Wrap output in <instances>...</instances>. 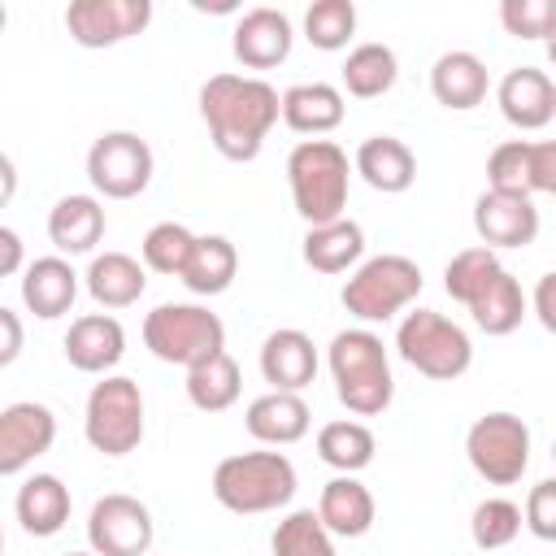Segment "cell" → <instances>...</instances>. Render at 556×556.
Listing matches in <instances>:
<instances>
[{
  "mask_svg": "<svg viewBox=\"0 0 556 556\" xmlns=\"http://www.w3.org/2000/svg\"><path fill=\"white\" fill-rule=\"evenodd\" d=\"M200 117L226 161H256L278 126V91L252 74H213L200 87Z\"/></svg>",
  "mask_w": 556,
  "mask_h": 556,
  "instance_id": "cell-1",
  "label": "cell"
},
{
  "mask_svg": "<svg viewBox=\"0 0 556 556\" xmlns=\"http://www.w3.org/2000/svg\"><path fill=\"white\" fill-rule=\"evenodd\" d=\"M326 365L334 378V395L352 417H378L391 408V400H395L391 356L374 330H365V326L339 330L326 348Z\"/></svg>",
  "mask_w": 556,
  "mask_h": 556,
  "instance_id": "cell-2",
  "label": "cell"
},
{
  "mask_svg": "<svg viewBox=\"0 0 556 556\" xmlns=\"http://www.w3.org/2000/svg\"><path fill=\"white\" fill-rule=\"evenodd\" d=\"M291 204L308 226H326L343 217L352 191V161L334 139H300L287 152Z\"/></svg>",
  "mask_w": 556,
  "mask_h": 556,
  "instance_id": "cell-3",
  "label": "cell"
},
{
  "mask_svg": "<svg viewBox=\"0 0 556 556\" xmlns=\"http://www.w3.org/2000/svg\"><path fill=\"white\" fill-rule=\"evenodd\" d=\"M295 486V465L282 452H235L213 469V500L239 517L287 508Z\"/></svg>",
  "mask_w": 556,
  "mask_h": 556,
  "instance_id": "cell-4",
  "label": "cell"
},
{
  "mask_svg": "<svg viewBox=\"0 0 556 556\" xmlns=\"http://www.w3.org/2000/svg\"><path fill=\"white\" fill-rule=\"evenodd\" d=\"M421 282H426V278H421V265H417V261H408V256H400V252H382V256H365V261L348 274L339 300H343V308H348L356 321L374 326V321L400 317V313L421 295Z\"/></svg>",
  "mask_w": 556,
  "mask_h": 556,
  "instance_id": "cell-5",
  "label": "cell"
},
{
  "mask_svg": "<svg viewBox=\"0 0 556 556\" xmlns=\"http://www.w3.org/2000/svg\"><path fill=\"white\" fill-rule=\"evenodd\" d=\"M395 352L434 382H456L473 365V339L465 334V326H456L434 308H413L400 317Z\"/></svg>",
  "mask_w": 556,
  "mask_h": 556,
  "instance_id": "cell-6",
  "label": "cell"
},
{
  "mask_svg": "<svg viewBox=\"0 0 556 556\" xmlns=\"http://www.w3.org/2000/svg\"><path fill=\"white\" fill-rule=\"evenodd\" d=\"M143 348L165 365H200L213 352H226V326L204 304H156L143 317Z\"/></svg>",
  "mask_w": 556,
  "mask_h": 556,
  "instance_id": "cell-7",
  "label": "cell"
},
{
  "mask_svg": "<svg viewBox=\"0 0 556 556\" xmlns=\"http://www.w3.org/2000/svg\"><path fill=\"white\" fill-rule=\"evenodd\" d=\"M83 434L100 456H130L143 443V391L126 374H104L83 408Z\"/></svg>",
  "mask_w": 556,
  "mask_h": 556,
  "instance_id": "cell-8",
  "label": "cell"
},
{
  "mask_svg": "<svg viewBox=\"0 0 556 556\" xmlns=\"http://www.w3.org/2000/svg\"><path fill=\"white\" fill-rule=\"evenodd\" d=\"M465 456L473 473L491 486H513L530 469V426L517 413H482L465 434Z\"/></svg>",
  "mask_w": 556,
  "mask_h": 556,
  "instance_id": "cell-9",
  "label": "cell"
},
{
  "mask_svg": "<svg viewBox=\"0 0 556 556\" xmlns=\"http://www.w3.org/2000/svg\"><path fill=\"white\" fill-rule=\"evenodd\" d=\"M156 156L135 130H104L87 148V178L104 200H135L148 191Z\"/></svg>",
  "mask_w": 556,
  "mask_h": 556,
  "instance_id": "cell-10",
  "label": "cell"
},
{
  "mask_svg": "<svg viewBox=\"0 0 556 556\" xmlns=\"http://www.w3.org/2000/svg\"><path fill=\"white\" fill-rule=\"evenodd\" d=\"M486 191L552 195L556 191V143L552 139H504L486 156Z\"/></svg>",
  "mask_w": 556,
  "mask_h": 556,
  "instance_id": "cell-11",
  "label": "cell"
},
{
  "mask_svg": "<svg viewBox=\"0 0 556 556\" xmlns=\"http://www.w3.org/2000/svg\"><path fill=\"white\" fill-rule=\"evenodd\" d=\"M156 539L152 513L135 495H100L87 513V543L96 556H143Z\"/></svg>",
  "mask_w": 556,
  "mask_h": 556,
  "instance_id": "cell-12",
  "label": "cell"
},
{
  "mask_svg": "<svg viewBox=\"0 0 556 556\" xmlns=\"http://www.w3.org/2000/svg\"><path fill=\"white\" fill-rule=\"evenodd\" d=\"M152 22V0H70L65 30L78 48H113L143 35Z\"/></svg>",
  "mask_w": 556,
  "mask_h": 556,
  "instance_id": "cell-13",
  "label": "cell"
},
{
  "mask_svg": "<svg viewBox=\"0 0 556 556\" xmlns=\"http://www.w3.org/2000/svg\"><path fill=\"white\" fill-rule=\"evenodd\" d=\"M56 443V417L39 400H17L0 408V478L30 469Z\"/></svg>",
  "mask_w": 556,
  "mask_h": 556,
  "instance_id": "cell-14",
  "label": "cell"
},
{
  "mask_svg": "<svg viewBox=\"0 0 556 556\" xmlns=\"http://www.w3.org/2000/svg\"><path fill=\"white\" fill-rule=\"evenodd\" d=\"M291 43H295V26L282 9H269V4H256L248 13H239L235 22V35H230V52L243 70H274L291 56Z\"/></svg>",
  "mask_w": 556,
  "mask_h": 556,
  "instance_id": "cell-15",
  "label": "cell"
},
{
  "mask_svg": "<svg viewBox=\"0 0 556 556\" xmlns=\"http://www.w3.org/2000/svg\"><path fill=\"white\" fill-rule=\"evenodd\" d=\"M473 230L482 248H530L539 239V208L530 195H508V191H482L473 200Z\"/></svg>",
  "mask_w": 556,
  "mask_h": 556,
  "instance_id": "cell-16",
  "label": "cell"
},
{
  "mask_svg": "<svg viewBox=\"0 0 556 556\" xmlns=\"http://www.w3.org/2000/svg\"><path fill=\"white\" fill-rule=\"evenodd\" d=\"M495 104H500V113H504L508 126H517V130H543L556 117V83L539 65H517V70H508L500 78Z\"/></svg>",
  "mask_w": 556,
  "mask_h": 556,
  "instance_id": "cell-17",
  "label": "cell"
},
{
  "mask_svg": "<svg viewBox=\"0 0 556 556\" xmlns=\"http://www.w3.org/2000/svg\"><path fill=\"white\" fill-rule=\"evenodd\" d=\"M61 348H65V361L78 374H100L104 378L126 356V330L113 313H83V317L70 321Z\"/></svg>",
  "mask_w": 556,
  "mask_h": 556,
  "instance_id": "cell-18",
  "label": "cell"
},
{
  "mask_svg": "<svg viewBox=\"0 0 556 556\" xmlns=\"http://www.w3.org/2000/svg\"><path fill=\"white\" fill-rule=\"evenodd\" d=\"M261 378L269 382V391H304L317 378V348L304 330L282 326L269 330L261 343Z\"/></svg>",
  "mask_w": 556,
  "mask_h": 556,
  "instance_id": "cell-19",
  "label": "cell"
},
{
  "mask_svg": "<svg viewBox=\"0 0 556 556\" xmlns=\"http://www.w3.org/2000/svg\"><path fill=\"white\" fill-rule=\"evenodd\" d=\"M491 91V74H486V61L469 48H452L443 52L434 65H430V96L452 109V113H469L486 100Z\"/></svg>",
  "mask_w": 556,
  "mask_h": 556,
  "instance_id": "cell-20",
  "label": "cell"
},
{
  "mask_svg": "<svg viewBox=\"0 0 556 556\" xmlns=\"http://www.w3.org/2000/svg\"><path fill=\"white\" fill-rule=\"evenodd\" d=\"M243 426H248V434H252L256 443H265V447H287V443H300V439L308 434L313 413H308L304 395H295V391H265V395H256V400L248 404Z\"/></svg>",
  "mask_w": 556,
  "mask_h": 556,
  "instance_id": "cell-21",
  "label": "cell"
},
{
  "mask_svg": "<svg viewBox=\"0 0 556 556\" xmlns=\"http://www.w3.org/2000/svg\"><path fill=\"white\" fill-rule=\"evenodd\" d=\"M343 113H348V104H343V91L334 83H317L313 78V83H295V87H287L278 96V117L295 135L321 139L343 122Z\"/></svg>",
  "mask_w": 556,
  "mask_h": 556,
  "instance_id": "cell-22",
  "label": "cell"
},
{
  "mask_svg": "<svg viewBox=\"0 0 556 556\" xmlns=\"http://www.w3.org/2000/svg\"><path fill=\"white\" fill-rule=\"evenodd\" d=\"M352 174H361L382 195H400L417 178V156L395 135H369V139H361V148L352 156Z\"/></svg>",
  "mask_w": 556,
  "mask_h": 556,
  "instance_id": "cell-23",
  "label": "cell"
},
{
  "mask_svg": "<svg viewBox=\"0 0 556 556\" xmlns=\"http://www.w3.org/2000/svg\"><path fill=\"white\" fill-rule=\"evenodd\" d=\"M78 300V274L65 256H39L22 269V304L26 313L43 317V321H56L74 308Z\"/></svg>",
  "mask_w": 556,
  "mask_h": 556,
  "instance_id": "cell-24",
  "label": "cell"
},
{
  "mask_svg": "<svg viewBox=\"0 0 556 556\" xmlns=\"http://www.w3.org/2000/svg\"><path fill=\"white\" fill-rule=\"evenodd\" d=\"M313 513L321 517V526L330 530V539H361V534H369L378 508H374L369 486L356 473H339V478H330L321 486V500H317Z\"/></svg>",
  "mask_w": 556,
  "mask_h": 556,
  "instance_id": "cell-25",
  "label": "cell"
},
{
  "mask_svg": "<svg viewBox=\"0 0 556 556\" xmlns=\"http://www.w3.org/2000/svg\"><path fill=\"white\" fill-rule=\"evenodd\" d=\"M48 239L61 256H87L104 239V204L96 195H61L48 213Z\"/></svg>",
  "mask_w": 556,
  "mask_h": 556,
  "instance_id": "cell-26",
  "label": "cell"
},
{
  "mask_svg": "<svg viewBox=\"0 0 556 556\" xmlns=\"http://www.w3.org/2000/svg\"><path fill=\"white\" fill-rule=\"evenodd\" d=\"M70 486L56 478V473H30L22 486H17V500H13V513L22 521L26 534L35 539H52L65 530L70 521Z\"/></svg>",
  "mask_w": 556,
  "mask_h": 556,
  "instance_id": "cell-27",
  "label": "cell"
},
{
  "mask_svg": "<svg viewBox=\"0 0 556 556\" xmlns=\"http://www.w3.org/2000/svg\"><path fill=\"white\" fill-rule=\"evenodd\" d=\"M300 256L317 274H348V269H356L365 261V230L348 213L326 222V226H308Z\"/></svg>",
  "mask_w": 556,
  "mask_h": 556,
  "instance_id": "cell-28",
  "label": "cell"
},
{
  "mask_svg": "<svg viewBox=\"0 0 556 556\" xmlns=\"http://www.w3.org/2000/svg\"><path fill=\"white\" fill-rule=\"evenodd\" d=\"M83 282L100 308H130V304H139V295L148 287V269L126 252H100V256H91Z\"/></svg>",
  "mask_w": 556,
  "mask_h": 556,
  "instance_id": "cell-29",
  "label": "cell"
},
{
  "mask_svg": "<svg viewBox=\"0 0 556 556\" xmlns=\"http://www.w3.org/2000/svg\"><path fill=\"white\" fill-rule=\"evenodd\" d=\"M465 308H469V317H473V326H478L482 334L504 339V334H513V330L526 321V291H521V282L500 265Z\"/></svg>",
  "mask_w": 556,
  "mask_h": 556,
  "instance_id": "cell-30",
  "label": "cell"
},
{
  "mask_svg": "<svg viewBox=\"0 0 556 556\" xmlns=\"http://www.w3.org/2000/svg\"><path fill=\"white\" fill-rule=\"evenodd\" d=\"M239 274V252L226 235H195V248L187 256V269L178 274L191 295H222L230 291Z\"/></svg>",
  "mask_w": 556,
  "mask_h": 556,
  "instance_id": "cell-31",
  "label": "cell"
},
{
  "mask_svg": "<svg viewBox=\"0 0 556 556\" xmlns=\"http://www.w3.org/2000/svg\"><path fill=\"white\" fill-rule=\"evenodd\" d=\"M339 78H343V91H348V96H356V100H378V96H387V91L395 87L400 61H395V52H391L387 43L369 39V43H356V48L348 52Z\"/></svg>",
  "mask_w": 556,
  "mask_h": 556,
  "instance_id": "cell-32",
  "label": "cell"
},
{
  "mask_svg": "<svg viewBox=\"0 0 556 556\" xmlns=\"http://www.w3.org/2000/svg\"><path fill=\"white\" fill-rule=\"evenodd\" d=\"M243 391V374L230 352H213L208 361L187 369V400L200 413H226Z\"/></svg>",
  "mask_w": 556,
  "mask_h": 556,
  "instance_id": "cell-33",
  "label": "cell"
},
{
  "mask_svg": "<svg viewBox=\"0 0 556 556\" xmlns=\"http://www.w3.org/2000/svg\"><path fill=\"white\" fill-rule=\"evenodd\" d=\"M378 452V439L365 421H352V417H339V421H326L317 430V456L339 469V473H361Z\"/></svg>",
  "mask_w": 556,
  "mask_h": 556,
  "instance_id": "cell-34",
  "label": "cell"
},
{
  "mask_svg": "<svg viewBox=\"0 0 556 556\" xmlns=\"http://www.w3.org/2000/svg\"><path fill=\"white\" fill-rule=\"evenodd\" d=\"M269 552L274 556H334V539L313 508H295L274 526Z\"/></svg>",
  "mask_w": 556,
  "mask_h": 556,
  "instance_id": "cell-35",
  "label": "cell"
},
{
  "mask_svg": "<svg viewBox=\"0 0 556 556\" xmlns=\"http://www.w3.org/2000/svg\"><path fill=\"white\" fill-rule=\"evenodd\" d=\"M356 35V4L352 0H313L304 9V39L321 52H339L348 48V39Z\"/></svg>",
  "mask_w": 556,
  "mask_h": 556,
  "instance_id": "cell-36",
  "label": "cell"
},
{
  "mask_svg": "<svg viewBox=\"0 0 556 556\" xmlns=\"http://www.w3.org/2000/svg\"><path fill=\"white\" fill-rule=\"evenodd\" d=\"M191 248H195V235H191L182 222H156V226L143 235V243H139L143 269H152V274H174V278H178V274L187 269Z\"/></svg>",
  "mask_w": 556,
  "mask_h": 556,
  "instance_id": "cell-37",
  "label": "cell"
},
{
  "mask_svg": "<svg viewBox=\"0 0 556 556\" xmlns=\"http://www.w3.org/2000/svg\"><path fill=\"white\" fill-rule=\"evenodd\" d=\"M469 534H473L478 552H500V547H508L521 534V508L513 500H504V495H491V500H482L473 508Z\"/></svg>",
  "mask_w": 556,
  "mask_h": 556,
  "instance_id": "cell-38",
  "label": "cell"
},
{
  "mask_svg": "<svg viewBox=\"0 0 556 556\" xmlns=\"http://www.w3.org/2000/svg\"><path fill=\"white\" fill-rule=\"evenodd\" d=\"M495 269H500V256H495L491 248H482V243L460 248V252L447 261V269H443V291H447L456 304H469Z\"/></svg>",
  "mask_w": 556,
  "mask_h": 556,
  "instance_id": "cell-39",
  "label": "cell"
},
{
  "mask_svg": "<svg viewBox=\"0 0 556 556\" xmlns=\"http://www.w3.org/2000/svg\"><path fill=\"white\" fill-rule=\"evenodd\" d=\"M500 22L517 39H547L556 30V4L552 0H504Z\"/></svg>",
  "mask_w": 556,
  "mask_h": 556,
  "instance_id": "cell-40",
  "label": "cell"
},
{
  "mask_svg": "<svg viewBox=\"0 0 556 556\" xmlns=\"http://www.w3.org/2000/svg\"><path fill=\"white\" fill-rule=\"evenodd\" d=\"M521 526H526L534 539H543V543L556 539V478H539V482L530 486L526 508H521Z\"/></svg>",
  "mask_w": 556,
  "mask_h": 556,
  "instance_id": "cell-41",
  "label": "cell"
},
{
  "mask_svg": "<svg viewBox=\"0 0 556 556\" xmlns=\"http://www.w3.org/2000/svg\"><path fill=\"white\" fill-rule=\"evenodd\" d=\"M22 343H26V326L13 308L0 304V369H9L17 356H22Z\"/></svg>",
  "mask_w": 556,
  "mask_h": 556,
  "instance_id": "cell-42",
  "label": "cell"
},
{
  "mask_svg": "<svg viewBox=\"0 0 556 556\" xmlns=\"http://www.w3.org/2000/svg\"><path fill=\"white\" fill-rule=\"evenodd\" d=\"M17 269H26V243L17 230L0 226V278H13Z\"/></svg>",
  "mask_w": 556,
  "mask_h": 556,
  "instance_id": "cell-43",
  "label": "cell"
},
{
  "mask_svg": "<svg viewBox=\"0 0 556 556\" xmlns=\"http://www.w3.org/2000/svg\"><path fill=\"white\" fill-rule=\"evenodd\" d=\"M552 291H556V274H543V278H539V291H534V313H539L543 330H556V308H552Z\"/></svg>",
  "mask_w": 556,
  "mask_h": 556,
  "instance_id": "cell-44",
  "label": "cell"
},
{
  "mask_svg": "<svg viewBox=\"0 0 556 556\" xmlns=\"http://www.w3.org/2000/svg\"><path fill=\"white\" fill-rule=\"evenodd\" d=\"M13 195H17V165L0 152V208H9Z\"/></svg>",
  "mask_w": 556,
  "mask_h": 556,
  "instance_id": "cell-45",
  "label": "cell"
},
{
  "mask_svg": "<svg viewBox=\"0 0 556 556\" xmlns=\"http://www.w3.org/2000/svg\"><path fill=\"white\" fill-rule=\"evenodd\" d=\"M4 22H9V13H4V4H0V35H4Z\"/></svg>",
  "mask_w": 556,
  "mask_h": 556,
  "instance_id": "cell-46",
  "label": "cell"
},
{
  "mask_svg": "<svg viewBox=\"0 0 556 556\" xmlns=\"http://www.w3.org/2000/svg\"><path fill=\"white\" fill-rule=\"evenodd\" d=\"M65 556H96V552H65Z\"/></svg>",
  "mask_w": 556,
  "mask_h": 556,
  "instance_id": "cell-47",
  "label": "cell"
},
{
  "mask_svg": "<svg viewBox=\"0 0 556 556\" xmlns=\"http://www.w3.org/2000/svg\"><path fill=\"white\" fill-rule=\"evenodd\" d=\"M0 556H4V530H0Z\"/></svg>",
  "mask_w": 556,
  "mask_h": 556,
  "instance_id": "cell-48",
  "label": "cell"
}]
</instances>
